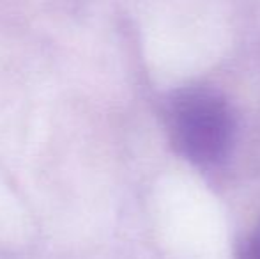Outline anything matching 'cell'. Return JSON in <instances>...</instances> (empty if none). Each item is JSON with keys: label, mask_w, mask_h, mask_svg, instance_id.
Instances as JSON below:
<instances>
[{"label": "cell", "mask_w": 260, "mask_h": 259, "mask_svg": "<svg viewBox=\"0 0 260 259\" xmlns=\"http://www.w3.org/2000/svg\"><path fill=\"white\" fill-rule=\"evenodd\" d=\"M236 259H260V220L241 243Z\"/></svg>", "instance_id": "cell-2"}, {"label": "cell", "mask_w": 260, "mask_h": 259, "mask_svg": "<svg viewBox=\"0 0 260 259\" xmlns=\"http://www.w3.org/2000/svg\"><path fill=\"white\" fill-rule=\"evenodd\" d=\"M165 126L174 151L200 169L226 162L237 135L229 100L211 87H188L172 94L165 107Z\"/></svg>", "instance_id": "cell-1"}]
</instances>
